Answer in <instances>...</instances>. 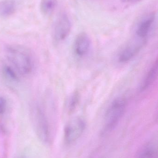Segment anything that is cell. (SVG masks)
<instances>
[{
  "instance_id": "14",
  "label": "cell",
  "mask_w": 158,
  "mask_h": 158,
  "mask_svg": "<svg viewBox=\"0 0 158 158\" xmlns=\"http://www.w3.org/2000/svg\"><path fill=\"white\" fill-rule=\"evenodd\" d=\"M2 74L5 79L12 83H18L19 77L16 72L9 66L5 65L2 68Z\"/></svg>"
},
{
  "instance_id": "13",
  "label": "cell",
  "mask_w": 158,
  "mask_h": 158,
  "mask_svg": "<svg viewBox=\"0 0 158 158\" xmlns=\"http://www.w3.org/2000/svg\"><path fill=\"white\" fill-rule=\"evenodd\" d=\"M80 96L79 93L76 91L70 97L67 104L68 112L69 114L73 113L76 110L79 104Z\"/></svg>"
},
{
  "instance_id": "2",
  "label": "cell",
  "mask_w": 158,
  "mask_h": 158,
  "mask_svg": "<svg viewBox=\"0 0 158 158\" xmlns=\"http://www.w3.org/2000/svg\"><path fill=\"white\" fill-rule=\"evenodd\" d=\"M127 106V100L124 98H118L112 101L105 113V132L111 131L117 127L125 113Z\"/></svg>"
},
{
  "instance_id": "10",
  "label": "cell",
  "mask_w": 158,
  "mask_h": 158,
  "mask_svg": "<svg viewBox=\"0 0 158 158\" xmlns=\"http://www.w3.org/2000/svg\"><path fill=\"white\" fill-rule=\"evenodd\" d=\"M16 8L14 0H3L0 2V17L6 18L14 14Z\"/></svg>"
},
{
  "instance_id": "3",
  "label": "cell",
  "mask_w": 158,
  "mask_h": 158,
  "mask_svg": "<svg viewBox=\"0 0 158 158\" xmlns=\"http://www.w3.org/2000/svg\"><path fill=\"white\" fill-rule=\"evenodd\" d=\"M32 119L35 132L40 140L46 142L49 137V126L44 111L40 106H35L31 111Z\"/></svg>"
},
{
  "instance_id": "9",
  "label": "cell",
  "mask_w": 158,
  "mask_h": 158,
  "mask_svg": "<svg viewBox=\"0 0 158 158\" xmlns=\"http://www.w3.org/2000/svg\"><path fill=\"white\" fill-rule=\"evenodd\" d=\"M158 71V59H157L147 72V75L143 81L141 86V91H145L154 84L157 78Z\"/></svg>"
},
{
  "instance_id": "8",
  "label": "cell",
  "mask_w": 158,
  "mask_h": 158,
  "mask_svg": "<svg viewBox=\"0 0 158 158\" xmlns=\"http://www.w3.org/2000/svg\"><path fill=\"white\" fill-rule=\"evenodd\" d=\"M146 41H138L128 45L120 54L118 61L121 63H126L130 61L139 52L144 45Z\"/></svg>"
},
{
  "instance_id": "7",
  "label": "cell",
  "mask_w": 158,
  "mask_h": 158,
  "mask_svg": "<svg viewBox=\"0 0 158 158\" xmlns=\"http://www.w3.org/2000/svg\"><path fill=\"white\" fill-rule=\"evenodd\" d=\"M91 44V40L88 35L85 32L80 33L77 35L74 40V53L78 57H83L89 52Z\"/></svg>"
},
{
  "instance_id": "5",
  "label": "cell",
  "mask_w": 158,
  "mask_h": 158,
  "mask_svg": "<svg viewBox=\"0 0 158 158\" xmlns=\"http://www.w3.org/2000/svg\"><path fill=\"white\" fill-rule=\"evenodd\" d=\"M71 24L68 16L62 14L58 19L53 31V38L57 42L63 41L69 35Z\"/></svg>"
},
{
  "instance_id": "4",
  "label": "cell",
  "mask_w": 158,
  "mask_h": 158,
  "mask_svg": "<svg viewBox=\"0 0 158 158\" xmlns=\"http://www.w3.org/2000/svg\"><path fill=\"white\" fill-rule=\"evenodd\" d=\"M86 128V122L83 118L77 117L71 120L64 130L65 142L68 144L75 143L81 137Z\"/></svg>"
},
{
  "instance_id": "12",
  "label": "cell",
  "mask_w": 158,
  "mask_h": 158,
  "mask_svg": "<svg viewBox=\"0 0 158 158\" xmlns=\"http://www.w3.org/2000/svg\"><path fill=\"white\" fill-rule=\"evenodd\" d=\"M157 148L154 145L148 144L140 151L136 158H157Z\"/></svg>"
},
{
  "instance_id": "6",
  "label": "cell",
  "mask_w": 158,
  "mask_h": 158,
  "mask_svg": "<svg viewBox=\"0 0 158 158\" xmlns=\"http://www.w3.org/2000/svg\"><path fill=\"white\" fill-rule=\"evenodd\" d=\"M156 19L155 13H150L144 16L137 24L135 34L141 40L146 41L150 34Z\"/></svg>"
},
{
  "instance_id": "11",
  "label": "cell",
  "mask_w": 158,
  "mask_h": 158,
  "mask_svg": "<svg viewBox=\"0 0 158 158\" xmlns=\"http://www.w3.org/2000/svg\"><path fill=\"white\" fill-rule=\"evenodd\" d=\"M57 3V0H41V11L45 15H51L55 9Z\"/></svg>"
},
{
  "instance_id": "1",
  "label": "cell",
  "mask_w": 158,
  "mask_h": 158,
  "mask_svg": "<svg viewBox=\"0 0 158 158\" xmlns=\"http://www.w3.org/2000/svg\"><path fill=\"white\" fill-rule=\"evenodd\" d=\"M5 53L7 59L19 73L27 75L32 72L33 57L26 47L15 44L8 45L6 48Z\"/></svg>"
},
{
  "instance_id": "16",
  "label": "cell",
  "mask_w": 158,
  "mask_h": 158,
  "mask_svg": "<svg viewBox=\"0 0 158 158\" xmlns=\"http://www.w3.org/2000/svg\"><path fill=\"white\" fill-rule=\"evenodd\" d=\"M126 2L130 3H136L142 1V0H124Z\"/></svg>"
},
{
  "instance_id": "15",
  "label": "cell",
  "mask_w": 158,
  "mask_h": 158,
  "mask_svg": "<svg viewBox=\"0 0 158 158\" xmlns=\"http://www.w3.org/2000/svg\"><path fill=\"white\" fill-rule=\"evenodd\" d=\"M6 107V101L3 97H0V115L4 113Z\"/></svg>"
}]
</instances>
